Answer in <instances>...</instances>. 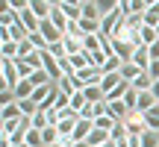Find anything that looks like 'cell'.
Segmentation results:
<instances>
[{"mask_svg": "<svg viewBox=\"0 0 159 147\" xmlns=\"http://www.w3.org/2000/svg\"><path fill=\"white\" fill-rule=\"evenodd\" d=\"M56 9V0H30V12H33L39 21H47Z\"/></svg>", "mask_w": 159, "mask_h": 147, "instance_id": "1", "label": "cell"}, {"mask_svg": "<svg viewBox=\"0 0 159 147\" xmlns=\"http://www.w3.org/2000/svg\"><path fill=\"white\" fill-rule=\"evenodd\" d=\"M124 124H127V132H130V136H144V132H148V121H144L142 112H130Z\"/></svg>", "mask_w": 159, "mask_h": 147, "instance_id": "2", "label": "cell"}, {"mask_svg": "<svg viewBox=\"0 0 159 147\" xmlns=\"http://www.w3.org/2000/svg\"><path fill=\"white\" fill-rule=\"evenodd\" d=\"M56 6L65 12L68 21H80V18H83V3H80V0H56Z\"/></svg>", "mask_w": 159, "mask_h": 147, "instance_id": "3", "label": "cell"}, {"mask_svg": "<svg viewBox=\"0 0 159 147\" xmlns=\"http://www.w3.org/2000/svg\"><path fill=\"white\" fill-rule=\"evenodd\" d=\"M106 115L115 121H127V115H130V109H127L124 100H106Z\"/></svg>", "mask_w": 159, "mask_h": 147, "instance_id": "4", "label": "cell"}, {"mask_svg": "<svg viewBox=\"0 0 159 147\" xmlns=\"http://www.w3.org/2000/svg\"><path fill=\"white\" fill-rule=\"evenodd\" d=\"M80 3H83V18H89V21H103L100 0H80Z\"/></svg>", "mask_w": 159, "mask_h": 147, "instance_id": "5", "label": "cell"}, {"mask_svg": "<svg viewBox=\"0 0 159 147\" xmlns=\"http://www.w3.org/2000/svg\"><path fill=\"white\" fill-rule=\"evenodd\" d=\"M156 97L153 94H150V91H139V103H136V112H142V115H148L150 112V109H153L156 106Z\"/></svg>", "mask_w": 159, "mask_h": 147, "instance_id": "6", "label": "cell"}, {"mask_svg": "<svg viewBox=\"0 0 159 147\" xmlns=\"http://www.w3.org/2000/svg\"><path fill=\"white\" fill-rule=\"evenodd\" d=\"M91 130H94V121H85V118H80V124H77V130H74V141H89V136H91Z\"/></svg>", "mask_w": 159, "mask_h": 147, "instance_id": "7", "label": "cell"}, {"mask_svg": "<svg viewBox=\"0 0 159 147\" xmlns=\"http://www.w3.org/2000/svg\"><path fill=\"white\" fill-rule=\"evenodd\" d=\"M124 82V79H121V74H103V82H100V88H103V94H112L115 88H118V85Z\"/></svg>", "mask_w": 159, "mask_h": 147, "instance_id": "8", "label": "cell"}, {"mask_svg": "<svg viewBox=\"0 0 159 147\" xmlns=\"http://www.w3.org/2000/svg\"><path fill=\"white\" fill-rule=\"evenodd\" d=\"M121 74V79H124V82H136V79H139V74H142V68H139V65H133V62H124V68H121L118 71Z\"/></svg>", "mask_w": 159, "mask_h": 147, "instance_id": "9", "label": "cell"}, {"mask_svg": "<svg viewBox=\"0 0 159 147\" xmlns=\"http://www.w3.org/2000/svg\"><path fill=\"white\" fill-rule=\"evenodd\" d=\"M150 62H153V59H150V50H148V47H139L136 56H133V65H139L142 71H148V68H150Z\"/></svg>", "mask_w": 159, "mask_h": 147, "instance_id": "10", "label": "cell"}, {"mask_svg": "<svg viewBox=\"0 0 159 147\" xmlns=\"http://www.w3.org/2000/svg\"><path fill=\"white\" fill-rule=\"evenodd\" d=\"M33 91H35V85L30 82V79H21V82L15 85V97H18V100H30Z\"/></svg>", "mask_w": 159, "mask_h": 147, "instance_id": "11", "label": "cell"}, {"mask_svg": "<svg viewBox=\"0 0 159 147\" xmlns=\"http://www.w3.org/2000/svg\"><path fill=\"white\" fill-rule=\"evenodd\" d=\"M50 24H53V27H56L59 33L65 35V29H68V24H71V21H68V18H65V12H62V9H59V6H56V9H53V15H50Z\"/></svg>", "mask_w": 159, "mask_h": 147, "instance_id": "12", "label": "cell"}, {"mask_svg": "<svg viewBox=\"0 0 159 147\" xmlns=\"http://www.w3.org/2000/svg\"><path fill=\"white\" fill-rule=\"evenodd\" d=\"M83 50H85V53L103 50V38H100V35H85V38H83Z\"/></svg>", "mask_w": 159, "mask_h": 147, "instance_id": "13", "label": "cell"}, {"mask_svg": "<svg viewBox=\"0 0 159 147\" xmlns=\"http://www.w3.org/2000/svg\"><path fill=\"white\" fill-rule=\"evenodd\" d=\"M139 38H142V47H153L156 41H159V33L153 27H144L142 33H139Z\"/></svg>", "mask_w": 159, "mask_h": 147, "instance_id": "14", "label": "cell"}, {"mask_svg": "<svg viewBox=\"0 0 159 147\" xmlns=\"http://www.w3.org/2000/svg\"><path fill=\"white\" fill-rule=\"evenodd\" d=\"M0 115H3V121H21V118H24L18 103H9V106H3V109H0Z\"/></svg>", "mask_w": 159, "mask_h": 147, "instance_id": "15", "label": "cell"}, {"mask_svg": "<svg viewBox=\"0 0 159 147\" xmlns=\"http://www.w3.org/2000/svg\"><path fill=\"white\" fill-rule=\"evenodd\" d=\"M106 141H112V136H109V132H103V130H91V136H89V144H91V147H103Z\"/></svg>", "mask_w": 159, "mask_h": 147, "instance_id": "16", "label": "cell"}, {"mask_svg": "<svg viewBox=\"0 0 159 147\" xmlns=\"http://www.w3.org/2000/svg\"><path fill=\"white\" fill-rule=\"evenodd\" d=\"M15 21H18V12L12 9L9 3H6V6H3V12H0V27H12Z\"/></svg>", "mask_w": 159, "mask_h": 147, "instance_id": "17", "label": "cell"}, {"mask_svg": "<svg viewBox=\"0 0 159 147\" xmlns=\"http://www.w3.org/2000/svg\"><path fill=\"white\" fill-rule=\"evenodd\" d=\"M133 88H136V91H150V88H153V79H150V74L142 71V74H139V79L133 82Z\"/></svg>", "mask_w": 159, "mask_h": 147, "instance_id": "18", "label": "cell"}, {"mask_svg": "<svg viewBox=\"0 0 159 147\" xmlns=\"http://www.w3.org/2000/svg\"><path fill=\"white\" fill-rule=\"evenodd\" d=\"M18 106H21V115H24V118H33V115L41 112L35 100H18Z\"/></svg>", "mask_w": 159, "mask_h": 147, "instance_id": "19", "label": "cell"}, {"mask_svg": "<svg viewBox=\"0 0 159 147\" xmlns=\"http://www.w3.org/2000/svg\"><path fill=\"white\" fill-rule=\"evenodd\" d=\"M41 138H44V147H56L59 144V130L56 127H47V130H41Z\"/></svg>", "mask_w": 159, "mask_h": 147, "instance_id": "20", "label": "cell"}, {"mask_svg": "<svg viewBox=\"0 0 159 147\" xmlns=\"http://www.w3.org/2000/svg\"><path fill=\"white\" fill-rule=\"evenodd\" d=\"M85 100H89V103H103L106 94H103L100 85H91V88H85Z\"/></svg>", "mask_w": 159, "mask_h": 147, "instance_id": "21", "label": "cell"}, {"mask_svg": "<svg viewBox=\"0 0 159 147\" xmlns=\"http://www.w3.org/2000/svg\"><path fill=\"white\" fill-rule=\"evenodd\" d=\"M0 59H18V41H6V44H0Z\"/></svg>", "mask_w": 159, "mask_h": 147, "instance_id": "22", "label": "cell"}, {"mask_svg": "<svg viewBox=\"0 0 159 147\" xmlns=\"http://www.w3.org/2000/svg\"><path fill=\"white\" fill-rule=\"evenodd\" d=\"M24 147H44V138H41V130H30Z\"/></svg>", "mask_w": 159, "mask_h": 147, "instance_id": "23", "label": "cell"}, {"mask_svg": "<svg viewBox=\"0 0 159 147\" xmlns=\"http://www.w3.org/2000/svg\"><path fill=\"white\" fill-rule=\"evenodd\" d=\"M144 121H148V130H153V132H159V103L153 109H150L148 115H144Z\"/></svg>", "mask_w": 159, "mask_h": 147, "instance_id": "24", "label": "cell"}, {"mask_svg": "<svg viewBox=\"0 0 159 147\" xmlns=\"http://www.w3.org/2000/svg\"><path fill=\"white\" fill-rule=\"evenodd\" d=\"M118 124L115 118H109V115H100V118L94 121V130H103V132H112V127Z\"/></svg>", "mask_w": 159, "mask_h": 147, "instance_id": "25", "label": "cell"}, {"mask_svg": "<svg viewBox=\"0 0 159 147\" xmlns=\"http://www.w3.org/2000/svg\"><path fill=\"white\" fill-rule=\"evenodd\" d=\"M30 82H33L35 88H41V85H56V82H50V77L44 74V68H41V71H35L33 77H30Z\"/></svg>", "mask_w": 159, "mask_h": 147, "instance_id": "26", "label": "cell"}, {"mask_svg": "<svg viewBox=\"0 0 159 147\" xmlns=\"http://www.w3.org/2000/svg\"><path fill=\"white\" fill-rule=\"evenodd\" d=\"M109 136H112V141H124V138L130 136V132H127V124H124V121H118V124L112 127V132H109Z\"/></svg>", "mask_w": 159, "mask_h": 147, "instance_id": "27", "label": "cell"}, {"mask_svg": "<svg viewBox=\"0 0 159 147\" xmlns=\"http://www.w3.org/2000/svg\"><path fill=\"white\" fill-rule=\"evenodd\" d=\"M85 106H89V100H85V91H77V94L71 97V109H74V112H83Z\"/></svg>", "mask_w": 159, "mask_h": 147, "instance_id": "28", "label": "cell"}, {"mask_svg": "<svg viewBox=\"0 0 159 147\" xmlns=\"http://www.w3.org/2000/svg\"><path fill=\"white\" fill-rule=\"evenodd\" d=\"M33 53H35V47H33V41H30V38L18 44V59H30Z\"/></svg>", "mask_w": 159, "mask_h": 147, "instance_id": "29", "label": "cell"}, {"mask_svg": "<svg viewBox=\"0 0 159 147\" xmlns=\"http://www.w3.org/2000/svg\"><path fill=\"white\" fill-rule=\"evenodd\" d=\"M65 38H77V41H83V38H85L77 21H71V24H68V29H65Z\"/></svg>", "mask_w": 159, "mask_h": 147, "instance_id": "30", "label": "cell"}, {"mask_svg": "<svg viewBox=\"0 0 159 147\" xmlns=\"http://www.w3.org/2000/svg\"><path fill=\"white\" fill-rule=\"evenodd\" d=\"M47 53H50L53 59H65V56H68V50H65V41H56V44H50V47H47Z\"/></svg>", "mask_w": 159, "mask_h": 147, "instance_id": "31", "label": "cell"}, {"mask_svg": "<svg viewBox=\"0 0 159 147\" xmlns=\"http://www.w3.org/2000/svg\"><path fill=\"white\" fill-rule=\"evenodd\" d=\"M9 103H18L15 88H0V106H9Z\"/></svg>", "mask_w": 159, "mask_h": 147, "instance_id": "32", "label": "cell"}, {"mask_svg": "<svg viewBox=\"0 0 159 147\" xmlns=\"http://www.w3.org/2000/svg\"><path fill=\"white\" fill-rule=\"evenodd\" d=\"M142 147H159V132L148 130V132L142 136Z\"/></svg>", "mask_w": 159, "mask_h": 147, "instance_id": "33", "label": "cell"}, {"mask_svg": "<svg viewBox=\"0 0 159 147\" xmlns=\"http://www.w3.org/2000/svg\"><path fill=\"white\" fill-rule=\"evenodd\" d=\"M124 103H127V109H130V112H136V103H139V91L133 88V85H130V91L124 94Z\"/></svg>", "mask_w": 159, "mask_h": 147, "instance_id": "34", "label": "cell"}, {"mask_svg": "<svg viewBox=\"0 0 159 147\" xmlns=\"http://www.w3.org/2000/svg\"><path fill=\"white\" fill-rule=\"evenodd\" d=\"M65 50H68V56L83 53V41H77V38H65Z\"/></svg>", "mask_w": 159, "mask_h": 147, "instance_id": "35", "label": "cell"}, {"mask_svg": "<svg viewBox=\"0 0 159 147\" xmlns=\"http://www.w3.org/2000/svg\"><path fill=\"white\" fill-rule=\"evenodd\" d=\"M47 115L44 112H39V115H33V130H47Z\"/></svg>", "mask_w": 159, "mask_h": 147, "instance_id": "36", "label": "cell"}, {"mask_svg": "<svg viewBox=\"0 0 159 147\" xmlns=\"http://www.w3.org/2000/svg\"><path fill=\"white\" fill-rule=\"evenodd\" d=\"M127 147H142V136H127Z\"/></svg>", "mask_w": 159, "mask_h": 147, "instance_id": "37", "label": "cell"}, {"mask_svg": "<svg viewBox=\"0 0 159 147\" xmlns=\"http://www.w3.org/2000/svg\"><path fill=\"white\" fill-rule=\"evenodd\" d=\"M150 94H153V97H156V100H159V79H156V82H153V88H150Z\"/></svg>", "mask_w": 159, "mask_h": 147, "instance_id": "38", "label": "cell"}, {"mask_svg": "<svg viewBox=\"0 0 159 147\" xmlns=\"http://www.w3.org/2000/svg\"><path fill=\"white\" fill-rule=\"evenodd\" d=\"M74 147H91L89 141H74Z\"/></svg>", "mask_w": 159, "mask_h": 147, "instance_id": "39", "label": "cell"}, {"mask_svg": "<svg viewBox=\"0 0 159 147\" xmlns=\"http://www.w3.org/2000/svg\"><path fill=\"white\" fill-rule=\"evenodd\" d=\"M103 147H118V144H115V141H106V144H103Z\"/></svg>", "mask_w": 159, "mask_h": 147, "instance_id": "40", "label": "cell"}]
</instances>
